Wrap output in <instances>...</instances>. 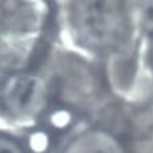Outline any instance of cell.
Listing matches in <instances>:
<instances>
[{
    "mask_svg": "<svg viewBox=\"0 0 153 153\" xmlns=\"http://www.w3.org/2000/svg\"><path fill=\"white\" fill-rule=\"evenodd\" d=\"M67 19L74 38L94 52L120 45L128 29L124 0H70Z\"/></svg>",
    "mask_w": 153,
    "mask_h": 153,
    "instance_id": "obj_1",
    "label": "cell"
},
{
    "mask_svg": "<svg viewBox=\"0 0 153 153\" xmlns=\"http://www.w3.org/2000/svg\"><path fill=\"white\" fill-rule=\"evenodd\" d=\"M4 108L19 119L37 116L47 104V88L40 76L29 73L11 75L1 89Z\"/></svg>",
    "mask_w": 153,
    "mask_h": 153,
    "instance_id": "obj_2",
    "label": "cell"
},
{
    "mask_svg": "<svg viewBox=\"0 0 153 153\" xmlns=\"http://www.w3.org/2000/svg\"><path fill=\"white\" fill-rule=\"evenodd\" d=\"M37 13L30 0H0V33H23L34 27Z\"/></svg>",
    "mask_w": 153,
    "mask_h": 153,
    "instance_id": "obj_3",
    "label": "cell"
},
{
    "mask_svg": "<svg viewBox=\"0 0 153 153\" xmlns=\"http://www.w3.org/2000/svg\"><path fill=\"white\" fill-rule=\"evenodd\" d=\"M63 153H126L116 137L104 130H90L71 141Z\"/></svg>",
    "mask_w": 153,
    "mask_h": 153,
    "instance_id": "obj_4",
    "label": "cell"
},
{
    "mask_svg": "<svg viewBox=\"0 0 153 153\" xmlns=\"http://www.w3.org/2000/svg\"><path fill=\"white\" fill-rule=\"evenodd\" d=\"M0 153H25V152L14 140L0 135Z\"/></svg>",
    "mask_w": 153,
    "mask_h": 153,
    "instance_id": "obj_5",
    "label": "cell"
},
{
    "mask_svg": "<svg viewBox=\"0 0 153 153\" xmlns=\"http://www.w3.org/2000/svg\"><path fill=\"white\" fill-rule=\"evenodd\" d=\"M143 21H145L146 30L153 34V0H150L146 4V8L143 13Z\"/></svg>",
    "mask_w": 153,
    "mask_h": 153,
    "instance_id": "obj_6",
    "label": "cell"
}]
</instances>
